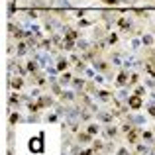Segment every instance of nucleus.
<instances>
[{
    "label": "nucleus",
    "instance_id": "obj_1",
    "mask_svg": "<svg viewBox=\"0 0 155 155\" xmlns=\"http://www.w3.org/2000/svg\"><path fill=\"white\" fill-rule=\"evenodd\" d=\"M126 2H133V0H126Z\"/></svg>",
    "mask_w": 155,
    "mask_h": 155
}]
</instances>
